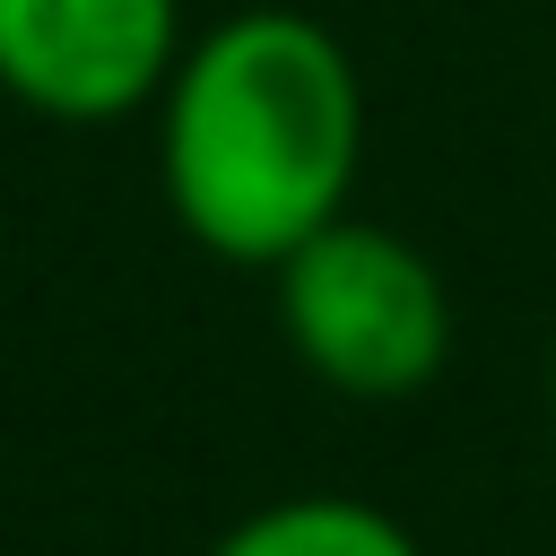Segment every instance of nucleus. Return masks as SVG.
I'll use <instances>...</instances> for the list:
<instances>
[{
    "instance_id": "nucleus-3",
    "label": "nucleus",
    "mask_w": 556,
    "mask_h": 556,
    "mask_svg": "<svg viewBox=\"0 0 556 556\" xmlns=\"http://www.w3.org/2000/svg\"><path fill=\"white\" fill-rule=\"evenodd\" d=\"M191 26L182 0H0V96L61 130L156 113Z\"/></svg>"
},
{
    "instance_id": "nucleus-4",
    "label": "nucleus",
    "mask_w": 556,
    "mask_h": 556,
    "mask_svg": "<svg viewBox=\"0 0 556 556\" xmlns=\"http://www.w3.org/2000/svg\"><path fill=\"white\" fill-rule=\"evenodd\" d=\"M208 556H426L417 530L365 495H278V504H252L243 521L217 530Z\"/></svg>"
},
{
    "instance_id": "nucleus-2",
    "label": "nucleus",
    "mask_w": 556,
    "mask_h": 556,
    "mask_svg": "<svg viewBox=\"0 0 556 556\" xmlns=\"http://www.w3.org/2000/svg\"><path fill=\"white\" fill-rule=\"evenodd\" d=\"M278 339L339 400H417L452 365V287L443 269L374 217H330L278 269Z\"/></svg>"
},
{
    "instance_id": "nucleus-1",
    "label": "nucleus",
    "mask_w": 556,
    "mask_h": 556,
    "mask_svg": "<svg viewBox=\"0 0 556 556\" xmlns=\"http://www.w3.org/2000/svg\"><path fill=\"white\" fill-rule=\"evenodd\" d=\"M365 165V78L304 9L200 26L156 96V182L174 226L235 269H278L348 217Z\"/></svg>"
},
{
    "instance_id": "nucleus-5",
    "label": "nucleus",
    "mask_w": 556,
    "mask_h": 556,
    "mask_svg": "<svg viewBox=\"0 0 556 556\" xmlns=\"http://www.w3.org/2000/svg\"><path fill=\"white\" fill-rule=\"evenodd\" d=\"M547 434H556V348H547Z\"/></svg>"
}]
</instances>
